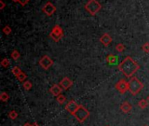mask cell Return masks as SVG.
<instances>
[{
	"mask_svg": "<svg viewBox=\"0 0 149 126\" xmlns=\"http://www.w3.org/2000/svg\"><path fill=\"white\" fill-rule=\"evenodd\" d=\"M119 70L128 78H132L133 74L140 68V66L132 57L126 56L118 66Z\"/></svg>",
	"mask_w": 149,
	"mask_h": 126,
	"instance_id": "1",
	"label": "cell"
},
{
	"mask_svg": "<svg viewBox=\"0 0 149 126\" xmlns=\"http://www.w3.org/2000/svg\"><path fill=\"white\" fill-rule=\"evenodd\" d=\"M128 91L132 95H138L144 88V84L137 78L132 76V78H130V80L128 81Z\"/></svg>",
	"mask_w": 149,
	"mask_h": 126,
	"instance_id": "2",
	"label": "cell"
},
{
	"mask_svg": "<svg viewBox=\"0 0 149 126\" xmlns=\"http://www.w3.org/2000/svg\"><path fill=\"white\" fill-rule=\"evenodd\" d=\"M101 8L102 6L98 0H88L87 3L85 5L86 11L92 16H95L101 10Z\"/></svg>",
	"mask_w": 149,
	"mask_h": 126,
	"instance_id": "3",
	"label": "cell"
},
{
	"mask_svg": "<svg viewBox=\"0 0 149 126\" xmlns=\"http://www.w3.org/2000/svg\"><path fill=\"white\" fill-rule=\"evenodd\" d=\"M77 121H79V123H84L89 116H90V112L82 105H79V109L76 110V112L72 115Z\"/></svg>",
	"mask_w": 149,
	"mask_h": 126,
	"instance_id": "4",
	"label": "cell"
},
{
	"mask_svg": "<svg viewBox=\"0 0 149 126\" xmlns=\"http://www.w3.org/2000/svg\"><path fill=\"white\" fill-rule=\"evenodd\" d=\"M50 38L52 39L55 42H59L64 36V32L63 29L61 28V26L59 25H56L52 27L50 34H49Z\"/></svg>",
	"mask_w": 149,
	"mask_h": 126,
	"instance_id": "5",
	"label": "cell"
},
{
	"mask_svg": "<svg viewBox=\"0 0 149 126\" xmlns=\"http://www.w3.org/2000/svg\"><path fill=\"white\" fill-rule=\"evenodd\" d=\"M56 11H57L56 6L52 2H49V1L46 2L42 7V12L46 13L47 16H52Z\"/></svg>",
	"mask_w": 149,
	"mask_h": 126,
	"instance_id": "6",
	"label": "cell"
},
{
	"mask_svg": "<svg viewBox=\"0 0 149 126\" xmlns=\"http://www.w3.org/2000/svg\"><path fill=\"white\" fill-rule=\"evenodd\" d=\"M115 88L117 89V91H119L120 94H125L126 91H128V81H126L125 79H121L119 80L116 84H115Z\"/></svg>",
	"mask_w": 149,
	"mask_h": 126,
	"instance_id": "7",
	"label": "cell"
},
{
	"mask_svg": "<svg viewBox=\"0 0 149 126\" xmlns=\"http://www.w3.org/2000/svg\"><path fill=\"white\" fill-rule=\"evenodd\" d=\"M39 65L42 68L45 70H48L52 65H53V61L48 56V55H44L40 60H39Z\"/></svg>",
	"mask_w": 149,
	"mask_h": 126,
	"instance_id": "8",
	"label": "cell"
},
{
	"mask_svg": "<svg viewBox=\"0 0 149 126\" xmlns=\"http://www.w3.org/2000/svg\"><path fill=\"white\" fill-rule=\"evenodd\" d=\"M79 104H78L75 101L72 100V101H69V102L66 103V109L71 115H73V114L76 112V110L79 109Z\"/></svg>",
	"mask_w": 149,
	"mask_h": 126,
	"instance_id": "9",
	"label": "cell"
},
{
	"mask_svg": "<svg viewBox=\"0 0 149 126\" xmlns=\"http://www.w3.org/2000/svg\"><path fill=\"white\" fill-rule=\"evenodd\" d=\"M99 41L101 42V44H102L103 46L108 47V46L112 43V37L110 36L109 33H103V34L101 35V37L99 38Z\"/></svg>",
	"mask_w": 149,
	"mask_h": 126,
	"instance_id": "10",
	"label": "cell"
},
{
	"mask_svg": "<svg viewBox=\"0 0 149 126\" xmlns=\"http://www.w3.org/2000/svg\"><path fill=\"white\" fill-rule=\"evenodd\" d=\"M60 86H61V88H63V89H68V88H70L72 86V84H73V82H72V81L71 80V79H69L68 77H64L60 81H59V83Z\"/></svg>",
	"mask_w": 149,
	"mask_h": 126,
	"instance_id": "11",
	"label": "cell"
},
{
	"mask_svg": "<svg viewBox=\"0 0 149 126\" xmlns=\"http://www.w3.org/2000/svg\"><path fill=\"white\" fill-rule=\"evenodd\" d=\"M62 91H63V88H61V86L59 84H54L50 88V92L52 93V95H54V96H56V97L58 95H61Z\"/></svg>",
	"mask_w": 149,
	"mask_h": 126,
	"instance_id": "12",
	"label": "cell"
},
{
	"mask_svg": "<svg viewBox=\"0 0 149 126\" xmlns=\"http://www.w3.org/2000/svg\"><path fill=\"white\" fill-rule=\"evenodd\" d=\"M132 104L130 103V102H122L121 103V105H120V107H119V109H120V110L123 112V113H125V114H127V113H129L131 110H132Z\"/></svg>",
	"mask_w": 149,
	"mask_h": 126,
	"instance_id": "13",
	"label": "cell"
},
{
	"mask_svg": "<svg viewBox=\"0 0 149 126\" xmlns=\"http://www.w3.org/2000/svg\"><path fill=\"white\" fill-rule=\"evenodd\" d=\"M106 62L109 64V65H112V66H114V65H117L118 64V57L116 55H113V54H108L106 58Z\"/></svg>",
	"mask_w": 149,
	"mask_h": 126,
	"instance_id": "14",
	"label": "cell"
},
{
	"mask_svg": "<svg viewBox=\"0 0 149 126\" xmlns=\"http://www.w3.org/2000/svg\"><path fill=\"white\" fill-rule=\"evenodd\" d=\"M148 101L147 100H146V99H141L140 101H139V102H138V106H139V108H140L141 109H146L147 106H148Z\"/></svg>",
	"mask_w": 149,
	"mask_h": 126,
	"instance_id": "15",
	"label": "cell"
},
{
	"mask_svg": "<svg viewBox=\"0 0 149 126\" xmlns=\"http://www.w3.org/2000/svg\"><path fill=\"white\" fill-rule=\"evenodd\" d=\"M56 100H57V102H58L59 104H64V103L66 102V96L61 94V95H58V96L56 97Z\"/></svg>",
	"mask_w": 149,
	"mask_h": 126,
	"instance_id": "16",
	"label": "cell"
},
{
	"mask_svg": "<svg viewBox=\"0 0 149 126\" xmlns=\"http://www.w3.org/2000/svg\"><path fill=\"white\" fill-rule=\"evenodd\" d=\"M11 56H12V58L14 60V61H18L19 58H20V53L18 51V50H13L12 52V54H11Z\"/></svg>",
	"mask_w": 149,
	"mask_h": 126,
	"instance_id": "17",
	"label": "cell"
},
{
	"mask_svg": "<svg viewBox=\"0 0 149 126\" xmlns=\"http://www.w3.org/2000/svg\"><path fill=\"white\" fill-rule=\"evenodd\" d=\"M115 49H116V51H117L118 53H123V52L125 51V49H126V47L124 46V44L119 43V44L116 45Z\"/></svg>",
	"mask_w": 149,
	"mask_h": 126,
	"instance_id": "18",
	"label": "cell"
},
{
	"mask_svg": "<svg viewBox=\"0 0 149 126\" xmlns=\"http://www.w3.org/2000/svg\"><path fill=\"white\" fill-rule=\"evenodd\" d=\"M23 87H24V88H25L26 90L29 91V90L32 89V83L30 81H26L23 82Z\"/></svg>",
	"mask_w": 149,
	"mask_h": 126,
	"instance_id": "19",
	"label": "cell"
},
{
	"mask_svg": "<svg viewBox=\"0 0 149 126\" xmlns=\"http://www.w3.org/2000/svg\"><path fill=\"white\" fill-rule=\"evenodd\" d=\"M17 77V79L20 81V82H24L25 81V80L26 79V77H27V75L26 74V73H24L23 71L18 75V76H16Z\"/></svg>",
	"mask_w": 149,
	"mask_h": 126,
	"instance_id": "20",
	"label": "cell"
},
{
	"mask_svg": "<svg viewBox=\"0 0 149 126\" xmlns=\"http://www.w3.org/2000/svg\"><path fill=\"white\" fill-rule=\"evenodd\" d=\"M0 99H1L2 102H7L9 100V95L6 92H2L1 95H0Z\"/></svg>",
	"mask_w": 149,
	"mask_h": 126,
	"instance_id": "21",
	"label": "cell"
},
{
	"mask_svg": "<svg viewBox=\"0 0 149 126\" xmlns=\"http://www.w3.org/2000/svg\"><path fill=\"white\" fill-rule=\"evenodd\" d=\"M18 116H19V114H18L17 111H15V110H11V111L9 112V117H10L11 119L15 120V119L18 118Z\"/></svg>",
	"mask_w": 149,
	"mask_h": 126,
	"instance_id": "22",
	"label": "cell"
},
{
	"mask_svg": "<svg viewBox=\"0 0 149 126\" xmlns=\"http://www.w3.org/2000/svg\"><path fill=\"white\" fill-rule=\"evenodd\" d=\"M12 28H11V26H6L3 28V33H4L6 35H9V34H11V33H12Z\"/></svg>",
	"mask_w": 149,
	"mask_h": 126,
	"instance_id": "23",
	"label": "cell"
},
{
	"mask_svg": "<svg viewBox=\"0 0 149 126\" xmlns=\"http://www.w3.org/2000/svg\"><path fill=\"white\" fill-rule=\"evenodd\" d=\"M141 49L144 53L146 54H148L149 53V42H146L142 45L141 47Z\"/></svg>",
	"mask_w": 149,
	"mask_h": 126,
	"instance_id": "24",
	"label": "cell"
},
{
	"mask_svg": "<svg viewBox=\"0 0 149 126\" xmlns=\"http://www.w3.org/2000/svg\"><path fill=\"white\" fill-rule=\"evenodd\" d=\"M9 65H10V61H9V59L4 58V59L2 60V61H1V66H2L3 68H8Z\"/></svg>",
	"mask_w": 149,
	"mask_h": 126,
	"instance_id": "25",
	"label": "cell"
},
{
	"mask_svg": "<svg viewBox=\"0 0 149 126\" xmlns=\"http://www.w3.org/2000/svg\"><path fill=\"white\" fill-rule=\"evenodd\" d=\"M12 74H13L15 76H18V75L22 72V70H21L19 67H14V68H12Z\"/></svg>",
	"mask_w": 149,
	"mask_h": 126,
	"instance_id": "26",
	"label": "cell"
},
{
	"mask_svg": "<svg viewBox=\"0 0 149 126\" xmlns=\"http://www.w3.org/2000/svg\"><path fill=\"white\" fill-rule=\"evenodd\" d=\"M30 0H19V3L22 6H26L28 3H29Z\"/></svg>",
	"mask_w": 149,
	"mask_h": 126,
	"instance_id": "27",
	"label": "cell"
},
{
	"mask_svg": "<svg viewBox=\"0 0 149 126\" xmlns=\"http://www.w3.org/2000/svg\"><path fill=\"white\" fill-rule=\"evenodd\" d=\"M6 7V3L4 2V0H0V10H4V8Z\"/></svg>",
	"mask_w": 149,
	"mask_h": 126,
	"instance_id": "28",
	"label": "cell"
},
{
	"mask_svg": "<svg viewBox=\"0 0 149 126\" xmlns=\"http://www.w3.org/2000/svg\"><path fill=\"white\" fill-rule=\"evenodd\" d=\"M24 126H32V123H26L24 124Z\"/></svg>",
	"mask_w": 149,
	"mask_h": 126,
	"instance_id": "29",
	"label": "cell"
},
{
	"mask_svg": "<svg viewBox=\"0 0 149 126\" xmlns=\"http://www.w3.org/2000/svg\"><path fill=\"white\" fill-rule=\"evenodd\" d=\"M32 126H39L37 123H32Z\"/></svg>",
	"mask_w": 149,
	"mask_h": 126,
	"instance_id": "30",
	"label": "cell"
},
{
	"mask_svg": "<svg viewBox=\"0 0 149 126\" xmlns=\"http://www.w3.org/2000/svg\"><path fill=\"white\" fill-rule=\"evenodd\" d=\"M12 1H13L15 3H19V0H12Z\"/></svg>",
	"mask_w": 149,
	"mask_h": 126,
	"instance_id": "31",
	"label": "cell"
},
{
	"mask_svg": "<svg viewBox=\"0 0 149 126\" xmlns=\"http://www.w3.org/2000/svg\"><path fill=\"white\" fill-rule=\"evenodd\" d=\"M147 101L149 102V95H148V97H147Z\"/></svg>",
	"mask_w": 149,
	"mask_h": 126,
	"instance_id": "32",
	"label": "cell"
},
{
	"mask_svg": "<svg viewBox=\"0 0 149 126\" xmlns=\"http://www.w3.org/2000/svg\"><path fill=\"white\" fill-rule=\"evenodd\" d=\"M144 126H149V125H144Z\"/></svg>",
	"mask_w": 149,
	"mask_h": 126,
	"instance_id": "33",
	"label": "cell"
},
{
	"mask_svg": "<svg viewBox=\"0 0 149 126\" xmlns=\"http://www.w3.org/2000/svg\"><path fill=\"white\" fill-rule=\"evenodd\" d=\"M106 126H108V125H106Z\"/></svg>",
	"mask_w": 149,
	"mask_h": 126,
	"instance_id": "34",
	"label": "cell"
}]
</instances>
